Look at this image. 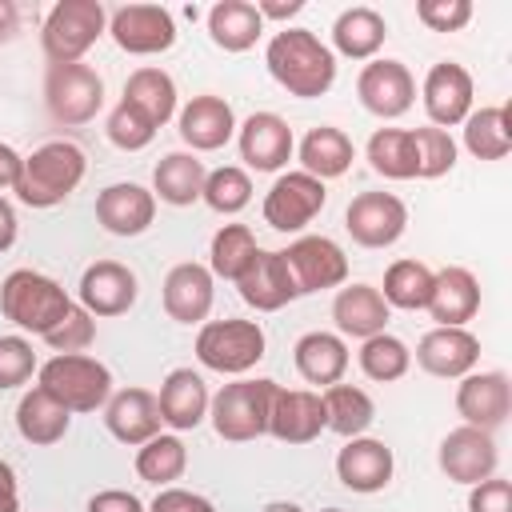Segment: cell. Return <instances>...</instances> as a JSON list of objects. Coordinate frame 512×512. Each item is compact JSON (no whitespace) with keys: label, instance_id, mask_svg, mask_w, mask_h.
<instances>
[{"label":"cell","instance_id":"obj_34","mask_svg":"<svg viewBox=\"0 0 512 512\" xmlns=\"http://www.w3.org/2000/svg\"><path fill=\"white\" fill-rule=\"evenodd\" d=\"M264 32V20L256 4L248 0H220L208 8V36L224 52H248Z\"/></svg>","mask_w":512,"mask_h":512},{"label":"cell","instance_id":"obj_24","mask_svg":"<svg viewBox=\"0 0 512 512\" xmlns=\"http://www.w3.org/2000/svg\"><path fill=\"white\" fill-rule=\"evenodd\" d=\"M392 468H396L392 448L384 440H372V436H352L336 452V476H340V484L352 488V492H364V496L388 488Z\"/></svg>","mask_w":512,"mask_h":512},{"label":"cell","instance_id":"obj_11","mask_svg":"<svg viewBox=\"0 0 512 512\" xmlns=\"http://www.w3.org/2000/svg\"><path fill=\"white\" fill-rule=\"evenodd\" d=\"M344 228L360 248H388L408 228V208L392 192H360L348 200Z\"/></svg>","mask_w":512,"mask_h":512},{"label":"cell","instance_id":"obj_3","mask_svg":"<svg viewBox=\"0 0 512 512\" xmlns=\"http://www.w3.org/2000/svg\"><path fill=\"white\" fill-rule=\"evenodd\" d=\"M0 312L16 328H24L32 336H48L72 312V296L52 276L32 272V268H16L0 284Z\"/></svg>","mask_w":512,"mask_h":512},{"label":"cell","instance_id":"obj_28","mask_svg":"<svg viewBox=\"0 0 512 512\" xmlns=\"http://www.w3.org/2000/svg\"><path fill=\"white\" fill-rule=\"evenodd\" d=\"M428 312H432L436 328H464L480 312V280L460 264L440 268L432 280Z\"/></svg>","mask_w":512,"mask_h":512},{"label":"cell","instance_id":"obj_31","mask_svg":"<svg viewBox=\"0 0 512 512\" xmlns=\"http://www.w3.org/2000/svg\"><path fill=\"white\" fill-rule=\"evenodd\" d=\"M292 360L308 384L328 388V384H340V376L348 372V344L332 332H308L296 340Z\"/></svg>","mask_w":512,"mask_h":512},{"label":"cell","instance_id":"obj_51","mask_svg":"<svg viewBox=\"0 0 512 512\" xmlns=\"http://www.w3.org/2000/svg\"><path fill=\"white\" fill-rule=\"evenodd\" d=\"M148 512H216L208 496L188 492V488H160L156 500L148 504Z\"/></svg>","mask_w":512,"mask_h":512},{"label":"cell","instance_id":"obj_58","mask_svg":"<svg viewBox=\"0 0 512 512\" xmlns=\"http://www.w3.org/2000/svg\"><path fill=\"white\" fill-rule=\"evenodd\" d=\"M260 512H304L300 504H292V500H272V504H264Z\"/></svg>","mask_w":512,"mask_h":512},{"label":"cell","instance_id":"obj_30","mask_svg":"<svg viewBox=\"0 0 512 512\" xmlns=\"http://www.w3.org/2000/svg\"><path fill=\"white\" fill-rule=\"evenodd\" d=\"M68 428H72V412L64 404H56L40 384L20 396V404H16V432L28 444H36V448L60 444L68 436Z\"/></svg>","mask_w":512,"mask_h":512},{"label":"cell","instance_id":"obj_19","mask_svg":"<svg viewBox=\"0 0 512 512\" xmlns=\"http://www.w3.org/2000/svg\"><path fill=\"white\" fill-rule=\"evenodd\" d=\"M324 428H328V416H324L320 392H308V388H276L272 412H268V432L280 444H312Z\"/></svg>","mask_w":512,"mask_h":512},{"label":"cell","instance_id":"obj_10","mask_svg":"<svg viewBox=\"0 0 512 512\" xmlns=\"http://www.w3.org/2000/svg\"><path fill=\"white\" fill-rule=\"evenodd\" d=\"M108 32L128 56H156L176 44V20L160 4H124L108 16Z\"/></svg>","mask_w":512,"mask_h":512},{"label":"cell","instance_id":"obj_45","mask_svg":"<svg viewBox=\"0 0 512 512\" xmlns=\"http://www.w3.org/2000/svg\"><path fill=\"white\" fill-rule=\"evenodd\" d=\"M104 132H108V140H112L120 152H140V148H148V144H152L156 124H152V120H148L132 100H120V104L108 112Z\"/></svg>","mask_w":512,"mask_h":512},{"label":"cell","instance_id":"obj_59","mask_svg":"<svg viewBox=\"0 0 512 512\" xmlns=\"http://www.w3.org/2000/svg\"><path fill=\"white\" fill-rule=\"evenodd\" d=\"M320 512H344V508H320Z\"/></svg>","mask_w":512,"mask_h":512},{"label":"cell","instance_id":"obj_48","mask_svg":"<svg viewBox=\"0 0 512 512\" xmlns=\"http://www.w3.org/2000/svg\"><path fill=\"white\" fill-rule=\"evenodd\" d=\"M36 372V352L24 336H0V392L28 384Z\"/></svg>","mask_w":512,"mask_h":512},{"label":"cell","instance_id":"obj_35","mask_svg":"<svg viewBox=\"0 0 512 512\" xmlns=\"http://www.w3.org/2000/svg\"><path fill=\"white\" fill-rule=\"evenodd\" d=\"M384 36H388V24H384V16H380L376 8H368V4H356V8L340 12L336 24H332V44H336V52L348 56V60H372V56L380 52Z\"/></svg>","mask_w":512,"mask_h":512},{"label":"cell","instance_id":"obj_5","mask_svg":"<svg viewBox=\"0 0 512 512\" xmlns=\"http://www.w3.org/2000/svg\"><path fill=\"white\" fill-rule=\"evenodd\" d=\"M276 380H236V384H224L212 404H208V416H212V428L220 440H232V444H244V440H256L268 432V412H272V396H276Z\"/></svg>","mask_w":512,"mask_h":512},{"label":"cell","instance_id":"obj_17","mask_svg":"<svg viewBox=\"0 0 512 512\" xmlns=\"http://www.w3.org/2000/svg\"><path fill=\"white\" fill-rule=\"evenodd\" d=\"M236 288H240V300L248 308H256V312H280L284 304H292L300 296L284 252H272V248H256L252 264L236 280Z\"/></svg>","mask_w":512,"mask_h":512},{"label":"cell","instance_id":"obj_33","mask_svg":"<svg viewBox=\"0 0 512 512\" xmlns=\"http://www.w3.org/2000/svg\"><path fill=\"white\" fill-rule=\"evenodd\" d=\"M204 176H208L204 160H196L192 152H168L152 172V196H160L172 208H188L200 200Z\"/></svg>","mask_w":512,"mask_h":512},{"label":"cell","instance_id":"obj_47","mask_svg":"<svg viewBox=\"0 0 512 512\" xmlns=\"http://www.w3.org/2000/svg\"><path fill=\"white\" fill-rule=\"evenodd\" d=\"M92 340H96V320H92L80 304H72V312L44 336V344H48L56 356H64V352H84Z\"/></svg>","mask_w":512,"mask_h":512},{"label":"cell","instance_id":"obj_50","mask_svg":"<svg viewBox=\"0 0 512 512\" xmlns=\"http://www.w3.org/2000/svg\"><path fill=\"white\" fill-rule=\"evenodd\" d=\"M468 512H512V480L488 476V480L472 484V492H468Z\"/></svg>","mask_w":512,"mask_h":512},{"label":"cell","instance_id":"obj_38","mask_svg":"<svg viewBox=\"0 0 512 512\" xmlns=\"http://www.w3.org/2000/svg\"><path fill=\"white\" fill-rule=\"evenodd\" d=\"M368 164L384 180H416L420 160H416V140L404 128H376L368 140Z\"/></svg>","mask_w":512,"mask_h":512},{"label":"cell","instance_id":"obj_27","mask_svg":"<svg viewBox=\"0 0 512 512\" xmlns=\"http://www.w3.org/2000/svg\"><path fill=\"white\" fill-rule=\"evenodd\" d=\"M104 424L120 444H148L152 436H160V404L148 388H124L116 396H108L104 404Z\"/></svg>","mask_w":512,"mask_h":512},{"label":"cell","instance_id":"obj_55","mask_svg":"<svg viewBox=\"0 0 512 512\" xmlns=\"http://www.w3.org/2000/svg\"><path fill=\"white\" fill-rule=\"evenodd\" d=\"M16 244V208L0 196V252H8Z\"/></svg>","mask_w":512,"mask_h":512},{"label":"cell","instance_id":"obj_43","mask_svg":"<svg viewBox=\"0 0 512 512\" xmlns=\"http://www.w3.org/2000/svg\"><path fill=\"white\" fill-rule=\"evenodd\" d=\"M408 368H412V352H408L404 340H396V336H388V332H376V336H368V340L360 344V372H364L368 380L392 384V380H400Z\"/></svg>","mask_w":512,"mask_h":512},{"label":"cell","instance_id":"obj_14","mask_svg":"<svg viewBox=\"0 0 512 512\" xmlns=\"http://www.w3.org/2000/svg\"><path fill=\"white\" fill-rule=\"evenodd\" d=\"M356 96L360 104L380 116V120H396L412 108L416 100V80L400 60H368L356 76Z\"/></svg>","mask_w":512,"mask_h":512},{"label":"cell","instance_id":"obj_23","mask_svg":"<svg viewBox=\"0 0 512 512\" xmlns=\"http://www.w3.org/2000/svg\"><path fill=\"white\" fill-rule=\"evenodd\" d=\"M232 136H236V112H232V104L224 96L204 92V96H192L180 108V140L192 152H216Z\"/></svg>","mask_w":512,"mask_h":512},{"label":"cell","instance_id":"obj_41","mask_svg":"<svg viewBox=\"0 0 512 512\" xmlns=\"http://www.w3.org/2000/svg\"><path fill=\"white\" fill-rule=\"evenodd\" d=\"M256 236L248 224H224L216 236H212V248H208V272L220 276V280H240L256 256Z\"/></svg>","mask_w":512,"mask_h":512},{"label":"cell","instance_id":"obj_20","mask_svg":"<svg viewBox=\"0 0 512 512\" xmlns=\"http://www.w3.org/2000/svg\"><path fill=\"white\" fill-rule=\"evenodd\" d=\"M236 144H240V160L256 172H280L292 160V148H296L288 120L276 116V112H252L240 124Z\"/></svg>","mask_w":512,"mask_h":512},{"label":"cell","instance_id":"obj_53","mask_svg":"<svg viewBox=\"0 0 512 512\" xmlns=\"http://www.w3.org/2000/svg\"><path fill=\"white\" fill-rule=\"evenodd\" d=\"M20 168H24V156L12 144H0V188H16Z\"/></svg>","mask_w":512,"mask_h":512},{"label":"cell","instance_id":"obj_13","mask_svg":"<svg viewBox=\"0 0 512 512\" xmlns=\"http://www.w3.org/2000/svg\"><path fill=\"white\" fill-rule=\"evenodd\" d=\"M440 472L452 480V484H480L488 476H496V464H500V452H496V440L492 432H480V428H452L444 440H440Z\"/></svg>","mask_w":512,"mask_h":512},{"label":"cell","instance_id":"obj_25","mask_svg":"<svg viewBox=\"0 0 512 512\" xmlns=\"http://www.w3.org/2000/svg\"><path fill=\"white\" fill-rule=\"evenodd\" d=\"M96 220L112 236H140L156 220V196L140 184H108L96 196Z\"/></svg>","mask_w":512,"mask_h":512},{"label":"cell","instance_id":"obj_39","mask_svg":"<svg viewBox=\"0 0 512 512\" xmlns=\"http://www.w3.org/2000/svg\"><path fill=\"white\" fill-rule=\"evenodd\" d=\"M124 100H132L156 128L168 124L176 116V80L164 72V68H136L128 80H124Z\"/></svg>","mask_w":512,"mask_h":512},{"label":"cell","instance_id":"obj_22","mask_svg":"<svg viewBox=\"0 0 512 512\" xmlns=\"http://www.w3.org/2000/svg\"><path fill=\"white\" fill-rule=\"evenodd\" d=\"M476 360H480V340L468 328H432L416 344V364L440 380L468 376L476 368Z\"/></svg>","mask_w":512,"mask_h":512},{"label":"cell","instance_id":"obj_6","mask_svg":"<svg viewBox=\"0 0 512 512\" xmlns=\"http://www.w3.org/2000/svg\"><path fill=\"white\" fill-rule=\"evenodd\" d=\"M108 28V12L100 0H60L52 4L40 44L48 64H76Z\"/></svg>","mask_w":512,"mask_h":512},{"label":"cell","instance_id":"obj_37","mask_svg":"<svg viewBox=\"0 0 512 512\" xmlns=\"http://www.w3.org/2000/svg\"><path fill=\"white\" fill-rule=\"evenodd\" d=\"M320 400H324L328 428H332L336 436H344V440L364 436L368 424L376 420V404H372V396H368L364 388H356V384H328V388L320 392Z\"/></svg>","mask_w":512,"mask_h":512},{"label":"cell","instance_id":"obj_26","mask_svg":"<svg viewBox=\"0 0 512 512\" xmlns=\"http://www.w3.org/2000/svg\"><path fill=\"white\" fill-rule=\"evenodd\" d=\"M156 404H160V420H164L168 428L188 432V428H196V424L208 416L212 396H208V384H204L200 372H192V368H172V372L164 376L160 392H156Z\"/></svg>","mask_w":512,"mask_h":512},{"label":"cell","instance_id":"obj_57","mask_svg":"<svg viewBox=\"0 0 512 512\" xmlns=\"http://www.w3.org/2000/svg\"><path fill=\"white\" fill-rule=\"evenodd\" d=\"M20 28V8L12 0H0V44H8Z\"/></svg>","mask_w":512,"mask_h":512},{"label":"cell","instance_id":"obj_49","mask_svg":"<svg viewBox=\"0 0 512 512\" xmlns=\"http://www.w3.org/2000/svg\"><path fill=\"white\" fill-rule=\"evenodd\" d=\"M416 20L432 32H460L472 20V0H420Z\"/></svg>","mask_w":512,"mask_h":512},{"label":"cell","instance_id":"obj_7","mask_svg":"<svg viewBox=\"0 0 512 512\" xmlns=\"http://www.w3.org/2000/svg\"><path fill=\"white\" fill-rule=\"evenodd\" d=\"M264 328L256 320H208L196 332V360L212 372L240 376L264 360Z\"/></svg>","mask_w":512,"mask_h":512},{"label":"cell","instance_id":"obj_56","mask_svg":"<svg viewBox=\"0 0 512 512\" xmlns=\"http://www.w3.org/2000/svg\"><path fill=\"white\" fill-rule=\"evenodd\" d=\"M256 12H260V20H288V16L304 12V0H288V4H272V0H264V4H256Z\"/></svg>","mask_w":512,"mask_h":512},{"label":"cell","instance_id":"obj_12","mask_svg":"<svg viewBox=\"0 0 512 512\" xmlns=\"http://www.w3.org/2000/svg\"><path fill=\"white\" fill-rule=\"evenodd\" d=\"M284 260L292 268V280H296L300 296L324 292V288H340L348 280V256L328 236H300V240H292L284 248Z\"/></svg>","mask_w":512,"mask_h":512},{"label":"cell","instance_id":"obj_16","mask_svg":"<svg viewBox=\"0 0 512 512\" xmlns=\"http://www.w3.org/2000/svg\"><path fill=\"white\" fill-rule=\"evenodd\" d=\"M456 412L468 428L492 432L512 412V380L504 372H468L456 388Z\"/></svg>","mask_w":512,"mask_h":512},{"label":"cell","instance_id":"obj_9","mask_svg":"<svg viewBox=\"0 0 512 512\" xmlns=\"http://www.w3.org/2000/svg\"><path fill=\"white\" fill-rule=\"evenodd\" d=\"M324 200H328L324 180L308 172H284L264 196V224L276 232H304L320 216Z\"/></svg>","mask_w":512,"mask_h":512},{"label":"cell","instance_id":"obj_15","mask_svg":"<svg viewBox=\"0 0 512 512\" xmlns=\"http://www.w3.org/2000/svg\"><path fill=\"white\" fill-rule=\"evenodd\" d=\"M472 72L456 60H440L428 68L424 76V112L432 120V128H456L468 120L472 112Z\"/></svg>","mask_w":512,"mask_h":512},{"label":"cell","instance_id":"obj_44","mask_svg":"<svg viewBox=\"0 0 512 512\" xmlns=\"http://www.w3.org/2000/svg\"><path fill=\"white\" fill-rule=\"evenodd\" d=\"M200 200H204L212 212H220V216H236V212L248 208V200H252V180H248L244 168L224 164V168H216V172L204 176Z\"/></svg>","mask_w":512,"mask_h":512},{"label":"cell","instance_id":"obj_8","mask_svg":"<svg viewBox=\"0 0 512 512\" xmlns=\"http://www.w3.org/2000/svg\"><path fill=\"white\" fill-rule=\"evenodd\" d=\"M44 104H48V116L56 124H64V128L88 124V120H96V112L104 104V80L84 60H76V64H48Z\"/></svg>","mask_w":512,"mask_h":512},{"label":"cell","instance_id":"obj_36","mask_svg":"<svg viewBox=\"0 0 512 512\" xmlns=\"http://www.w3.org/2000/svg\"><path fill=\"white\" fill-rule=\"evenodd\" d=\"M464 148L476 160H504L512 152V112H508V104H492V108L468 112Z\"/></svg>","mask_w":512,"mask_h":512},{"label":"cell","instance_id":"obj_4","mask_svg":"<svg viewBox=\"0 0 512 512\" xmlns=\"http://www.w3.org/2000/svg\"><path fill=\"white\" fill-rule=\"evenodd\" d=\"M40 388L64 404L68 412H96L112 396V372L108 364L84 356V352H64L40 364Z\"/></svg>","mask_w":512,"mask_h":512},{"label":"cell","instance_id":"obj_2","mask_svg":"<svg viewBox=\"0 0 512 512\" xmlns=\"http://www.w3.org/2000/svg\"><path fill=\"white\" fill-rule=\"evenodd\" d=\"M84 172H88V160L72 140H48L32 156H24V168L12 192L28 208H56L80 188Z\"/></svg>","mask_w":512,"mask_h":512},{"label":"cell","instance_id":"obj_40","mask_svg":"<svg viewBox=\"0 0 512 512\" xmlns=\"http://www.w3.org/2000/svg\"><path fill=\"white\" fill-rule=\"evenodd\" d=\"M432 280H436V272L428 264H420V260H392L388 272H384L380 296H384L388 308L420 312L432 300Z\"/></svg>","mask_w":512,"mask_h":512},{"label":"cell","instance_id":"obj_32","mask_svg":"<svg viewBox=\"0 0 512 512\" xmlns=\"http://www.w3.org/2000/svg\"><path fill=\"white\" fill-rule=\"evenodd\" d=\"M352 160H356V148H352V140H348V132H340V128H332V124H316V128H308V136L300 140V172H308V176H316V180H336V176H344L348 168H352Z\"/></svg>","mask_w":512,"mask_h":512},{"label":"cell","instance_id":"obj_21","mask_svg":"<svg viewBox=\"0 0 512 512\" xmlns=\"http://www.w3.org/2000/svg\"><path fill=\"white\" fill-rule=\"evenodd\" d=\"M212 272L196 260H184L176 264L168 276H164V288H160V300H164V312L176 320V324H204L208 312H212Z\"/></svg>","mask_w":512,"mask_h":512},{"label":"cell","instance_id":"obj_54","mask_svg":"<svg viewBox=\"0 0 512 512\" xmlns=\"http://www.w3.org/2000/svg\"><path fill=\"white\" fill-rule=\"evenodd\" d=\"M0 512H20L16 472H12V464H4V460H0Z\"/></svg>","mask_w":512,"mask_h":512},{"label":"cell","instance_id":"obj_52","mask_svg":"<svg viewBox=\"0 0 512 512\" xmlns=\"http://www.w3.org/2000/svg\"><path fill=\"white\" fill-rule=\"evenodd\" d=\"M88 512H144V504L124 488H104L88 500Z\"/></svg>","mask_w":512,"mask_h":512},{"label":"cell","instance_id":"obj_46","mask_svg":"<svg viewBox=\"0 0 512 512\" xmlns=\"http://www.w3.org/2000/svg\"><path fill=\"white\" fill-rule=\"evenodd\" d=\"M416 140V160H420V180H436L456 168V140L444 128H412Z\"/></svg>","mask_w":512,"mask_h":512},{"label":"cell","instance_id":"obj_29","mask_svg":"<svg viewBox=\"0 0 512 512\" xmlns=\"http://www.w3.org/2000/svg\"><path fill=\"white\" fill-rule=\"evenodd\" d=\"M388 316H392V308L384 304L380 288H372V284H348V288H340L336 300H332V320H336V328H340L344 336H356V340H368V336L384 332Z\"/></svg>","mask_w":512,"mask_h":512},{"label":"cell","instance_id":"obj_18","mask_svg":"<svg viewBox=\"0 0 512 512\" xmlns=\"http://www.w3.org/2000/svg\"><path fill=\"white\" fill-rule=\"evenodd\" d=\"M136 272L120 260H96L80 276V308L88 316H124L136 304Z\"/></svg>","mask_w":512,"mask_h":512},{"label":"cell","instance_id":"obj_1","mask_svg":"<svg viewBox=\"0 0 512 512\" xmlns=\"http://www.w3.org/2000/svg\"><path fill=\"white\" fill-rule=\"evenodd\" d=\"M264 64L272 72V80L300 100H316L336 84V56L332 48L308 32V28H284L268 40L264 48Z\"/></svg>","mask_w":512,"mask_h":512},{"label":"cell","instance_id":"obj_42","mask_svg":"<svg viewBox=\"0 0 512 512\" xmlns=\"http://www.w3.org/2000/svg\"><path fill=\"white\" fill-rule=\"evenodd\" d=\"M184 468H188V452L176 436H152L136 452V476L156 484V488H168L172 480H180Z\"/></svg>","mask_w":512,"mask_h":512}]
</instances>
